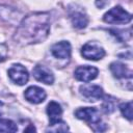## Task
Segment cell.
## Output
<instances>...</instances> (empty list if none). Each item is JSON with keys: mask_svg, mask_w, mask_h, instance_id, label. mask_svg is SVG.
<instances>
[{"mask_svg": "<svg viewBox=\"0 0 133 133\" xmlns=\"http://www.w3.org/2000/svg\"><path fill=\"white\" fill-rule=\"evenodd\" d=\"M51 18L48 12H32L19 24L15 35V43L27 46L44 42L50 33Z\"/></svg>", "mask_w": 133, "mask_h": 133, "instance_id": "6da1fadb", "label": "cell"}, {"mask_svg": "<svg viewBox=\"0 0 133 133\" xmlns=\"http://www.w3.org/2000/svg\"><path fill=\"white\" fill-rule=\"evenodd\" d=\"M75 116L79 119L85 121L90 124V126H98L95 131H104L101 128V116L100 112L95 107H81L75 111Z\"/></svg>", "mask_w": 133, "mask_h": 133, "instance_id": "7a4b0ae2", "label": "cell"}, {"mask_svg": "<svg viewBox=\"0 0 133 133\" xmlns=\"http://www.w3.org/2000/svg\"><path fill=\"white\" fill-rule=\"evenodd\" d=\"M103 20L109 24H127L132 20V16L122 6H114L104 15Z\"/></svg>", "mask_w": 133, "mask_h": 133, "instance_id": "3957f363", "label": "cell"}, {"mask_svg": "<svg viewBox=\"0 0 133 133\" xmlns=\"http://www.w3.org/2000/svg\"><path fill=\"white\" fill-rule=\"evenodd\" d=\"M81 54L89 60H99L105 56V50L96 42H88L81 48Z\"/></svg>", "mask_w": 133, "mask_h": 133, "instance_id": "277c9868", "label": "cell"}, {"mask_svg": "<svg viewBox=\"0 0 133 133\" xmlns=\"http://www.w3.org/2000/svg\"><path fill=\"white\" fill-rule=\"evenodd\" d=\"M7 73H8V77L10 78V80L18 85L26 84L29 79V74H28L27 69L20 63L12 64L9 68Z\"/></svg>", "mask_w": 133, "mask_h": 133, "instance_id": "5b68a950", "label": "cell"}, {"mask_svg": "<svg viewBox=\"0 0 133 133\" xmlns=\"http://www.w3.org/2000/svg\"><path fill=\"white\" fill-rule=\"evenodd\" d=\"M80 94L89 102H95L103 98L104 91L100 85L84 84L80 86Z\"/></svg>", "mask_w": 133, "mask_h": 133, "instance_id": "8992f818", "label": "cell"}, {"mask_svg": "<svg viewBox=\"0 0 133 133\" xmlns=\"http://www.w3.org/2000/svg\"><path fill=\"white\" fill-rule=\"evenodd\" d=\"M98 74H99V70L91 65L78 66L74 72L75 78L82 82H89V81L96 79Z\"/></svg>", "mask_w": 133, "mask_h": 133, "instance_id": "52a82bcc", "label": "cell"}, {"mask_svg": "<svg viewBox=\"0 0 133 133\" xmlns=\"http://www.w3.org/2000/svg\"><path fill=\"white\" fill-rule=\"evenodd\" d=\"M71 22L77 29H83L88 24V18L85 11L81 8H70L69 11Z\"/></svg>", "mask_w": 133, "mask_h": 133, "instance_id": "ba28073f", "label": "cell"}, {"mask_svg": "<svg viewBox=\"0 0 133 133\" xmlns=\"http://www.w3.org/2000/svg\"><path fill=\"white\" fill-rule=\"evenodd\" d=\"M72 52L71 44L66 41H61L56 44H54L51 47V53L52 55L57 59H70Z\"/></svg>", "mask_w": 133, "mask_h": 133, "instance_id": "9c48e42d", "label": "cell"}, {"mask_svg": "<svg viewBox=\"0 0 133 133\" xmlns=\"http://www.w3.org/2000/svg\"><path fill=\"white\" fill-rule=\"evenodd\" d=\"M32 74L37 81L43 82L45 84H52L54 82V75L52 71L45 65L37 64L32 70Z\"/></svg>", "mask_w": 133, "mask_h": 133, "instance_id": "30bf717a", "label": "cell"}, {"mask_svg": "<svg viewBox=\"0 0 133 133\" xmlns=\"http://www.w3.org/2000/svg\"><path fill=\"white\" fill-rule=\"evenodd\" d=\"M24 97H25V99L28 102H30L32 104H39V103L45 101V99L47 97V94H46V91L42 87L29 86L25 90Z\"/></svg>", "mask_w": 133, "mask_h": 133, "instance_id": "8fae6325", "label": "cell"}, {"mask_svg": "<svg viewBox=\"0 0 133 133\" xmlns=\"http://www.w3.org/2000/svg\"><path fill=\"white\" fill-rule=\"evenodd\" d=\"M109 69L112 73V75L117 78V79H123V78H128L130 79L132 77V72L130 69H128L127 65H125L124 63L122 62H118V61H114L112 63H110L109 65Z\"/></svg>", "mask_w": 133, "mask_h": 133, "instance_id": "7c38bea8", "label": "cell"}, {"mask_svg": "<svg viewBox=\"0 0 133 133\" xmlns=\"http://www.w3.org/2000/svg\"><path fill=\"white\" fill-rule=\"evenodd\" d=\"M47 113L49 115L50 123H52L57 119H60V116L62 114V108L57 102L51 101L47 106Z\"/></svg>", "mask_w": 133, "mask_h": 133, "instance_id": "4fadbf2b", "label": "cell"}, {"mask_svg": "<svg viewBox=\"0 0 133 133\" xmlns=\"http://www.w3.org/2000/svg\"><path fill=\"white\" fill-rule=\"evenodd\" d=\"M18 130L17 125L7 118H0V133H12Z\"/></svg>", "mask_w": 133, "mask_h": 133, "instance_id": "5bb4252c", "label": "cell"}, {"mask_svg": "<svg viewBox=\"0 0 133 133\" xmlns=\"http://www.w3.org/2000/svg\"><path fill=\"white\" fill-rule=\"evenodd\" d=\"M46 131H50V132H66V131H69V126L63 121L57 119L55 122L50 123V125H49V127L47 128Z\"/></svg>", "mask_w": 133, "mask_h": 133, "instance_id": "9a60e30c", "label": "cell"}, {"mask_svg": "<svg viewBox=\"0 0 133 133\" xmlns=\"http://www.w3.org/2000/svg\"><path fill=\"white\" fill-rule=\"evenodd\" d=\"M115 103H116V100L110 96H107L105 97L103 103H102V110L109 114V113H112L114 110H115Z\"/></svg>", "mask_w": 133, "mask_h": 133, "instance_id": "2e32d148", "label": "cell"}, {"mask_svg": "<svg viewBox=\"0 0 133 133\" xmlns=\"http://www.w3.org/2000/svg\"><path fill=\"white\" fill-rule=\"evenodd\" d=\"M119 110L122 114L129 121H132V102H125L119 105Z\"/></svg>", "mask_w": 133, "mask_h": 133, "instance_id": "e0dca14e", "label": "cell"}, {"mask_svg": "<svg viewBox=\"0 0 133 133\" xmlns=\"http://www.w3.org/2000/svg\"><path fill=\"white\" fill-rule=\"evenodd\" d=\"M8 49L4 44H0V62H2L7 56Z\"/></svg>", "mask_w": 133, "mask_h": 133, "instance_id": "ac0fdd59", "label": "cell"}, {"mask_svg": "<svg viewBox=\"0 0 133 133\" xmlns=\"http://www.w3.org/2000/svg\"><path fill=\"white\" fill-rule=\"evenodd\" d=\"M107 0H97L96 1V4H97V6L98 7H100V8H102V7H104L106 4H107Z\"/></svg>", "mask_w": 133, "mask_h": 133, "instance_id": "d6986e66", "label": "cell"}, {"mask_svg": "<svg viewBox=\"0 0 133 133\" xmlns=\"http://www.w3.org/2000/svg\"><path fill=\"white\" fill-rule=\"evenodd\" d=\"M3 111H4V104H3V102L0 101V118L3 114Z\"/></svg>", "mask_w": 133, "mask_h": 133, "instance_id": "ffe728a7", "label": "cell"}]
</instances>
